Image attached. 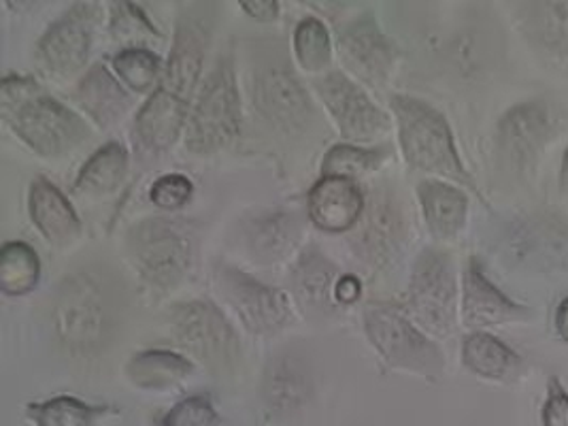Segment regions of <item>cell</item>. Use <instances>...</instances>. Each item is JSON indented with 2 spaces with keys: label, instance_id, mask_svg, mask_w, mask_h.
Wrapping results in <instances>:
<instances>
[{
  "label": "cell",
  "instance_id": "40",
  "mask_svg": "<svg viewBox=\"0 0 568 426\" xmlns=\"http://www.w3.org/2000/svg\"><path fill=\"white\" fill-rule=\"evenodd\" d=\"M554 326H556L558 337L568 346V296H565V298L558 303V307H556Z\"/></svg>",
  "mask_w": 568,
  "mask_h": 426
},
{
  "label": "cell",
  "instance_id": "29",
  "mask_svg": "<svg viewBox=\"0 0 568 426\" xmlns=\"http://www.w3.org/2000/svg\"><path fill=\"white\" fill-rule=\"evenodd\" d=\"M336 282L338 280L335 266L331 265L317 250L307 252L294 273L296 293L305 303L315 307H328L333 303Z\"/></svg>",
  "mask_w": 568,
  "mask_h": 426
},
{
  "label": "cell",
  "instance_id": "36",
  "mask_svg": "<svg viewBox=\"0 0 568 426\" xmlns=\"http://www.w3.org/2000/svg\"><path fill=\"white\" fill-rule=\"evenodd\" d=\"M192 192L194 187L185 175L171 173L155 180L154 186L150 190V199L160 210H180L192 199Z\"/></svg>",
  "mask_w": 568,
  "mask_h": 426
},
{
  "label": "cell",
  "instance_id": "2",
  "mask_svg": "<svg viewBox=\"0 0 568 426\" xmlns=\"http://www.w3.org/2000/svg\"><path fill=\"white\" fill-rule=\"evenodd\" d=\"M389 103L398 122L400 150L409 166L475 190L449 122L439 109L407 94H396Z\"/></svg>",
  "mask_w": 568,
  "mask_h": 426
},
{
  "label": "cell",
  "instance_id": "4",
  "mask_svg": "<svg viewBox=\"0 0 568 426\" xmlns=\"http://www.w3.org/2000/svg\"><path fill=\"white\" fill-rule=\"evenodd\" d=\"M364 328L388 367L415 373L426 379H439L445 369V356L398 305L384 301L371 303L364 310Z\"/></svg>",
  "mask_w": 568,
  "mask_h": 426
},
{
  "label": "cell",
  "instance_id": "8",
  "mask_svg": "<svg viewBox=\"0 0 568 426\" xmlns=\"http://www.w3.org/2000/svg\"><path fill=\"white\" fill-rule=\"evenodd\" d=\"M556 133V113L539 97L517 103L503 113L496 126V148L509 171L517 175H530L539 166Z\"/></svg>",
  "mask_w": 568,
  "mask_h": 426
},
{
  "label": "cell",
  "instance_id": "11",
  "mask_svg": "<svg viewBox=\"0 0 568 426\" xmlns=\"http://www.w3.org/2000/svg\"><path fill=\"white\" fill-rule=\"evenodd\" d=\"M341 134L352 141H375L388 133L389 118L364 90L343 73H331L315 83Z\"/></svg>",
  "mask_w": 568,
  "mask_h": 426
},
{
  "label": "cell",
  "instance_id": "23",
  "mask_svg": "<svg viewBox=\"0 0 568 426\" xmlns=\"http://www.w3.org/2000/svg\"><path fill=\"white\" fill-rule=\"evenodd\" d=\"M311 379L305 365L296 356H280L266 369L264 400L273 412L287 414L310 399Z\"/></svg>",
  "mask_w": 568,
  "mask_h": 426
},
{
  "label": "cell",
  "instance_id": "34",
  "mask_svg": "<svg viewBox=\"0 0 568 426\" xmlns=\"http://www.w3.org/2000/svg\"><path fill=\"white\" fill-rule=\"evenodd\" d=\"M158 426H222V416L209 395H194L175 403Z\"/></svg>",
  "mask_w": 568,
  "mask_h": 426
},
{
  "label": "cell",
  "instance_id": "26",
  "mask_svg": "<svg viewBox=\"0 0 568 426\" xmlns=\"http://www.w3.org/2000/svg\"><path fill=\"white\" fill-rule=\"evenodd\" d=\"M129 171V152L122 143H106L79 171L78 190L104 196L120 186Z\"/></svg>",
  "mask_w": 568,
  "mask_h": 426
},
{
  "label": "cell",
  "instance_id": "39",
  "mask_svg": "<svg viewBox=\"0 0 568 426\" xmlns=\"http://www.w3.org/2000/svg\"><path fill=\"white\" fill-rule=\"evenodd\" d=\"M241 7L260 22H273L280 16V4L277 2H241Z\"/></svg>",
  "mask_w": 568,
  "mask_h": 426
},
{
  "label": "cell",
  "instance_id": "13",
  "mask_svg": "<svg viewBox=\"0 0 568 426\" xmlns=\"http://www.w3.org/2000/svg\"><path fill=\"white\" fill-rule=\"evenodd\" d=\"M505 252L517 266H568V226L551 215H530L514 222L505 237Z\"/></svg>",
  "mask_w": 568,
  "mask_h": 426
},
{
  "label": "cell",
  "instance_id": "3",
  "mask_svg": "<svg viewBox=\"0 0 568 426\" xmlns=\"http://www.w3.org/2000/svg\"><path fill=\"white\" fill-rule=\"evenodd\" d=\"M53 328L60 344L75 354L104 347L113 328V305L104 284L90 273L67 277L55 294Z\"/></svg>",
  "mask_w": 568,
  "mask_h": 426
},
{
  "label": "cell",
  "instance_id": "18",
  "mask_svg": "<svg viewBox=\"0 0 568 426\" xmlns=\"http://www.w3.org/2000/svg\"><path fill=\"white\" fill-rule=\"evenodd\" d=\"M364 210L361 187L354 180L322 178L310 192V215L322 231H349Z\"/></svg>",
  "mask_w": 568,
  "mask_h": 426
},
{
  "label": "cell",
  "instance_id": "7",
  "mask_svg": "<svg viewBox=\"0 0 568 426\" xmlns=\"http://www.w3.org/2000/svg\"><path fill=\"white\" fill-rule=\"evenodd\" d=\"M129 252L141 275L160 288L180 284L192 266V237L180 222L152 217L132 226Z\"/></svg>",
  "mask_w": 568,
  "mask_h": 426
},
{
  "label": "cell",
  "instance_id": "32",
  "mask_svg": "<svg viewBox=\"0 0 568 426\" xmlns=\"http://www.w3.org/2000/svg\"><path fill=\"white\" fill-rule=\"evenodd\" d=\"M384 160V152L364 150L358 145H335L322 164L324 178H343V180H358L368 171L377 169Z\"/></svg>",
  "mask_w": 568,
  "mask_h": 426
},
{
  "label": "cell",
  "instance_id": "27",
  "mask_svg": "<svg viewBox=\"0 0 568 426\" xmlns=\"http://www.w3.org/2000/svg\"><path fill=\"white\" fill-rule=\"evenodd\" d=\"M109 412V405H92L67 395L30 403L27 407L28 418L34 426H94Z\"/></svg>",
  "mask_w": 568,
  "mask_h": 426
},
{
  "label": "cell",
  "instance_id": "1",
  "mask_svg": "<svg viewBox=\"0 0 568 426\" xmlns=\"http://www.w3.org/2000/svg\"><path fill=\"white\" fill-rule=\"evenodd\" d=\"M0 99L4 122L41 156L67 154L88 136L78 113L45 94L37 81L9 75Z\"/></svg>",
  "mask_w": 568,
  "mask_h": 426
},
{
  "label": "cell",
  "instance_id": "16",
  "mask_svg": "<svg viewBox=\"0 0 568 426\" xmlns=\"http://www.w3.org/2000/svg\"><path fill=\"white\" fill-rule=\"evenodd\" d=\"M516 20L528 48L551 69L568 73V2H521Z\"/></svg>",
  "mask_w": 568,
  "mask_h": 426
},
{
  "label": "cell",
  "instance_id": "31",
  "mask_svg": "<svg viewBox=\"0 0 568 426\" xmlns=\"http://www.w3.org/2000/svg\"><path fill=\"white\" fill-rule=\"evenodd\" d=\"M294 52L305 71H324L331 62V37L326 27L315 18L303 20L294 32Z\"/></svg>",
  "mask_w": 568,
  "mask_h": 426
},
{
  "label": "cell",
  "instance_id": "5",
  "mask_svg": "<svg viewBox=\"0 0 568 426\" xmlns=\"http://www.w3.org/2000/svg\"><path fill=\"white\" fill-rule=\"evenodd\" d=\"M458 298L454 258L443 250H424L415 261L409 282V310L419 328L435 337H449L458 324Z\"/></svg>",
  "mask_w": 568,
  "mask_h": 426
},
{
  "label": "cell",
  "instance_id": "33",
  "mask_svg": "<svg viewBox=\"0 0 568 426\" xmlns=\"http://www.w3.org/2000/svg\"><path fill=\"white\" fill-rule=\"evenodd\" d=\"M111 32L118 41L130 45L126 50H139L136 45L145 41V37H160L152 22L145 18L141 7L132 2H115L113 4V20Z\"/></svg>",
  "mask_w": 568,
  "mask_h": 426
},
{
  "label": "cell",
  "instance_id": "41",
  "mask_svg": "<svg viewBox=\"0 0 568 426\" xmlns=\"http://www.w3.org/2000/svg\"><path fill=\"white\" fill-rule=\"evenodd\" d=\"M558 186H560V192L568 196V145L565 156H562V164H560V173H558Z\"/></svg>",
  "mask_w": 568,
  "mask_h": 426
},
{
  "label": "cell",
  "instance_id": "9",
  "mask_svg": "<svg viewBox=\"0 0 568 426\" xmlns=\"http://www.w3.org/2000/svg\"><path fill=\"white\" fill-rule=\"evenodd\" d=\"M171 326L181 346L211 367H231L241 344L229 320L207 301L183 303L173 310Z\"/></svg>",
  "mask_w": 568,
  "mask_h": 426
},
{
  "label": "cell",
  "instance_id": "22",
  "mask_svg": "<svg viewBox=\"0 0 568 426\" xmlns=\"http://www.w3.org/2000/svg\"><path fill=\"white\" fill-rule=\"evenodd\" d=\"M187 118V105L180 101L162 94L155 90L154 94L148 99V103L141 106L134 120V136L139 143L148 150H166L171 148Z\"/></svg>",
  "mask_w": 568,
  "mask_h": 426
},
{
  "label": "cell",
  "instance_id": "10",
  "mask_svg": "<svg viewBox=\"0 0 568 426\" xmlns=\"http://www.w3.org/2000/svg\"><path fill=\"white\" fill-rule=\"evenodd\" d=\"M215 284L247 331L268 335L287 324L290 303L282 291L271 288L231 266L217 268Z\"/></svg>",
  "mask_w": 568,
  "mask_h": 426
},
{
  "label": "cell",
  "instance_id": "24",
  "mask_svg": "<svg viewBox=\"0 0 568 426\" xmlns=\"http://www.w3.org/2000/svg\"><path fill=\"white\" fill-rule=\"evenodd\" d=\"M79 105L83 106L97 124L111 126L129 111L130 97L104 67H94L78 88Z\"/></svg>",
  "mask_w": 568,
  "mask_h": 426
},
{
  "label": "cell",
  "instance_id": "15",
  "mask_svg": "<svg viewBox=\"0 0 568 426\" xmlns=\"http://www.w3.org/2000/svg\"><path fill=\"white\" fill-rule=\"evenodd\" d=\"M537 312L494 286L477 258H470L463 273V322L481 331L490 326L530 322Z\"/></svg>",
  "mask_w": 568,
  "mask_h": 426
},
{
  "label": "cell",
  "instance_id": "14",
  "mask_svg": "<svg viewBox=\"0 0 568 426\" xmlns=\"http://www.w3.org/2000/svg\"><path fill=\"white\" fill-rule=\"evenodd\" d=\"M254 103L260 113L285 133L310 126L313 106L296 75L285 67H266L254 80Z\"/></svg>",
  "mask_w": 568,
  "mask_h": 426
},
{
  "label": "cell",
  "instance_id": "37",
  "mask_svg": "<svg viewBox=\"0 0 568 426\" xmlns=\"http://www.w3.org/2000/svg\"><path fill=\"white\" fill-rule=\"evenodd\" d=\"M541 426H568V390L556 375L547 382V395L541 405Z\"/></svg>",
  "mask_w": 568,
  "mask_h": 426
},
{
  "label": "cell",
  "instance_id": "6",
  "mask_svg": "<svg viewBox=\"0 0 568 426\" xmlns=\"http://www.w3.org/2000/svg\"><path fill=\"white\" fill-rule=\"evenodd\" d=\"M241 124V103L233 62L220 58L187 118L185 145L194 154H213L233 143Z\"/></svg>",
  "mask_w": 568,
  "mask_h": 426
},
{
  "label": "cell",
  "instance_id": "30",
  "mask_svg": "<svg viewBox=\"0 0 568 426\" xmlns=\"http://www.w3.org/2000/svg\"><path fill=\"white\" fill-rule=\"evenodd\" d=\"M118 78L139 94L155 92L160 85V58L150 50H124L113 58Z\"/></svg>",
  "mask_w": 568,
  "mask_h": 426
},
{
  "label": "cell",
  "instance_id": "20",
  "mask_svg": "<svg viewBox=\"0 0 568 426\" xmlns=\"http://www.w3.org/2000/svg\"><path fill=\"white\" fill-rule=\"evenodd\" d=\"M28 207L32 222L45 240L55 245H67L78 237L81 231L78 213L67 201V196L45 178H37L32 182Z\"/></svg>",
  "mask_w": 568,
  "mask_h": 426
},
{
  "label": "cell",
  "instance_id": "25",
  "mask_svg": "<svg viewBox=\"0 0 568 426\" xmlns=\"http://www.w3.org/2000/svg\"><path fill=\"white\" fill-rule=\"evenodd\" d=\"M126 372L139 388H169L192 373V363L169 349H145L130 361Z\"/></svg>",
  "mask_w": 568,
  "mask_h": 426
},
{
  "label": "cell",
  "instance_id": "17",
  "mask_svg": "<svg viewBox=\"0 0 568 426\" xmlns=\"http://www.w3.org/2000/svg\"><path fill=\"white\" fill-rule=\"evenodd\" d=\"M338 52L345 67L368 85L386 83L396 62V45L368 20L341 34Z\"/></svg>",
  "mask_w": 568,
  "mask_h": 426
},
{
  "label": "cell",
  "instance_id": "12",
  "mask_svg": "<svg viewBox=\"0 0 568 426\" xmlns=\"http://www.w3.org/2000/svg\"><path fill=\"white\" fill-rule=\"evenodd\" d=\"M99 20V4L78 2L73 4L39 41V58L58 75H73L79 71L92 45L94 27Z\"/></svg>",
  "mask_w": 568,
  "mask_h": 426
},
{
  "label": "cell",
  "instance_id": "38",
  "mask_svg": "<svg viewBox=\"0 0 568 426\" xmlns=\"http://www.w3.org/2000/svg\"><path fill=\"white\" fill-rule=\"evenodd\" d=\"M361 291V282L354 275H341L338 282H336L335 298L338 303L347 305V303L358 301Z\"/></svg>",
  "mask_w": 568,
  "mask_h": 426
},
{
  "label": "cell",
  "instance_id": "35",
  "mask_svg": "<svg viewBox=\"0 0 568 426\" xmlns=\"http://www.w3.org/2000/svg\"><path fill=\"white\" fill-rule=\"evenodd\" d=\"M400 237V217L388 205H379V213L371 212V217L364 229V240L368 252L375 256V247H379V256L388 254L398 245Z\"/></svg>",
  "mask_w": 568,
  "mask_h": 426
},
{
  "label": "cell",
  "instance_id": "28",
  "mask_svg": "<svg viewBox=\"0 0 568 426\" xmlns=\"http://www.w3.org/2000/svg\"><path fill=\"white\" fill-rule=\"evenodd\" d=\"M41 265L37 252L22 243L9 241L0 250V288L11 296H22L37 288Z\"/></svg>",
  "mask_w": 568,
  "mask_h": 426
},
{
  "label": "cell",
  "instance_id": "19",
  "mask_svg": "<svg viewBox=\"0 0 568 426\" xmlns=\"http://www.w3.org/2000/svg\"><path fill=\"white\" fill-rule=\"evenodd\" d=\"M417 196L428 231L439 241L458 237L466 226L468 196L445 180H426L417 186Z\"/></svg>",
  "mask_w": 568,
  "mask_h": 426
},
{
  "label": "cell",
  "instance_id": "21",
  "mask_svg": "<svg viewBox=\"0 0 568 426\" xmlns=\"http://www.w3.org/2000/svg\"><path fill=\"white\" fill-rule=\"evenodd\" d=\"M463 365L481 379L509 384L524 373V361L516 349L490 333L475 331L463 342Z\"/></svg>",
  "mask_w": 568,
  "mask_h": 426
}]
</instances>
